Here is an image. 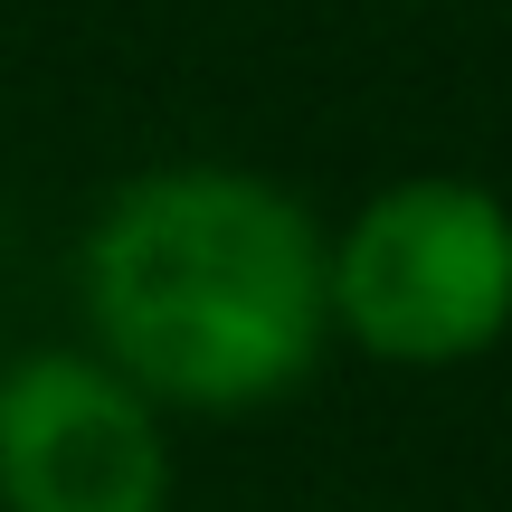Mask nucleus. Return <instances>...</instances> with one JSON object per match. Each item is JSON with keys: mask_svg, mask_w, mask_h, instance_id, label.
Instances as JSON below:
<instances>
[{"mask_svg": "<svg viewBox=\"0 0 512 512\" xmlns=\"http://www.w3.org/2000/svg\"><path fill=\"white\" fill-rule=\"evenodd\" d=\"M389 10H437V0H389Z\"/></svg>", "mask_w": 512, "mask_h": 512, "instance_id": "nucleus-4", "label": "nucleus"}, {"mask_svg": "<svg viewBox=\"0 0 512 512\" xmlns=\"http://www.w3.org/2000/svg\"><path fill=\"white\" fill-rule=\"evenodd\" d=\"M0 512H171V427L95 351L0 370Z\"/></svg>", "mask_w": 512, "mask_h": 512, "instance_id": "nucleus-3", "label": "nucleus"}, {"mask_svg": "<svg viewBox=\"0 0 512 512\" xmlns=\"http://www.w3.org/2000/svg\"><path fill=\"white\" fill-rule=\"evenodd\" d=\"M95 361L162 418H247L323 370V219L238 162H162L95 209L76 247Z\"/></svg>", "mask_w": 512, "mask_h": 512, "instance_id": "nucleus-1", "label": "nucleus"}, {"mask_svg": "<svg viewBox=\"0 0 512 512\" xmlns=\"http://www.w3.org/2000/svg\"><path fill=\"white\" fill-rule=\"evenodd\" d=\"M332 332L389 370H456L512 332V209L465 171H408L323 238Z\"/></svg>", "mask_w": 512, "mask_h": 512, "instance_id": "nucleus-2", "label": "nucleus"}]
</instances>
